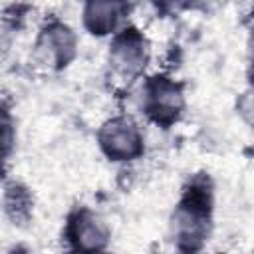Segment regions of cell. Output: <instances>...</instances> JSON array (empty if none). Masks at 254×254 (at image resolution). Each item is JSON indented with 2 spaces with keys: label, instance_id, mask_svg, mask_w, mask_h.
Listing matches in <instances>:
<instances>
[{
  "label": "cell",
  "instance_id": "52a82bcc",
  "mask_svg": "<svg viewBox=\"0 0 254 254\" xmlns=\"http://www.w3.org/2000/svg\"><path fill=\"white\" fill-rule=\"evenodd\" d=\"M12 145V123L6 111L0 109V157L10 149Z\"/></svg>",
  "mask_w": 254,
  "mask_h": 254
},
{
  "label": "cell",
  "instance_id": "6da1fadb",
  "mask_svg": "<svg viewBox=\"0 0 254 254\" xmlns=\"http://www.w3.org/2000/svg\"><path fill=\"white\" fill-rule=\"evenodd\" d=\"M149 60L147 42L135 30H129L115 38L109 50V67L115 79L119 81H133L145 67Z\"/></svg>",
  "mask_w": 254,
  "mask_h": 254
},
{
  "label": "cell",
  "instance_id": "8992f818",
  "mask_svg": "<svg viewBox=\"0 0 254 254\" xmlns=\"http://www.w3.org/2000/svg\"><path fill=\"white\" fill-rule=\"evenodd\" d=\"M119 16H121V6L117 0H87L83 10L85 26L93 34L113 32Z\"/></svg>",
  "mask_w": 254,
  "mask_h": 254
},
{
  "label": "cell",
  "instance_id": "5b68a950",
  "mask_svg": "<svg viewBox=\"0 0 254 254\" xmlns=\"http://www.w3.org/2000/svg\"><path fill=\"white\" fill-rule=\"evenodd\" d=\"M69 236L77 248H103L107 230L95 214L81 210L69 222Z\"/></svg>",
  "mask_w": 254,
  "mask_h": 254
},
{
  "label": "cell",
  "instance_id": "277c9868",
  "mask_svg": "<svg viewBox=\"0 0 254 254\" xmlns=\"http://www.w3.org/2000/svg\"><path fill=\"white\" fill-rule=\"evenodd\" d=\"M73 48L75 42L71 32L62 24H54L42 32L36 44V58L48 67H60L73 56Z\"/></svg>",
  "mask_w": 254,
  "mask_h": 254
},
{
  "label": "cell",
  "instance_id": "3957f363",
  "mask_svg": "<svg viewBox=\"0 0 254 254\" xmlns=\"http://www.w3.org/2000/svg\"><path fill=\"white\" fill-rule=\"evenodd\" d=\"M145 107L157 121H173L183 109V93L165 77L153 79L145 89Z\"/></svg>",
  "mask_w": 254,
  "mask_h": 254
},
{
  "label": "cell",
  "instance_id": "7a4b0ae2",
  "mask_svg": "<svg viewBox=\"0 0 254 254\" xmlns=\"http://www.w3.org/2000/svg\"><path fill=\"white\" fill-rule=\"evenodd\" d=\"M99 145L103 153L113 161H129L141 155L143 137L137 125L127 117H115L107 121L99 131Z\"/></svg>",
  "mask_w": 254,
  "mask_h": 254
}]
</instances>
